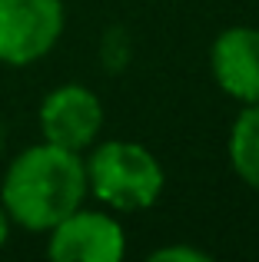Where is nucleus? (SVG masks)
Wrapping results in <instances>:
<instances>
[{
	"label": "nucleus",
	"mask_w": 259,
	"mask_h": 262,
	"mask_svg": "<svg viewBox=\"0 0 259 262\" xmlns=\"http://www.w3.org/2000/svg\"><path fill=\"white\" fill-rule=\"evenodd\" d=\"M87 192V166L80 153L44 140L10 163L4 179V209L13 223L44 232L80 209Z\"/></svg>",
	"instance_id": "1"
},
{
	"label": "nucleus",
	"mask_w": 259,
	"mask_h": 262,
	"mask_svg": "<svg viewBox=\"0 0 259 262\" xmlns=\"http://www.w3.org/2000/svg\"><path fill=\"white\" fill-rule=\"evenodd\" d=\"M87 166V189L100 203L123 212H140L156 206L163 196V166L146 146L126 140L100 143L90 153Z\"/></svg>",
	"instance_id": "2"
},
{
	"label": "nucleus",
	"mask_w": 259,
	"mask_h": 262,
	"mask_svg": "<svg viewBox=\"0 0 259 262\" xmlns=\"http://www.w3.org/2000/svg\"><path fill=\"white\" fill-rule=\"evenodd\" d=\"M63 33L60 0H0V63L27 67L47 57Z\"/></svg>",
	"instance_id": "3"
},
{
	"label": "nucleus",
	"mask_w": 259,
	"mask_h": 262,
	"mask_svg": "<svg viewBox=\"0 0 259 262\" xmlns=\"http://www.w3.org/2000/svg\"><path fill=\"white\" fill-rule=\"evenodd\" d=\"M50 232L47 252L57 262H120L126 252L123 226L106 212L73 209Z\"/></svg>",
	"instance_id": "4"
},
{
	"label": "nucleus",
	"mask_w": 259,
	"mask_h": 262,
	"mask_svg": "<svg viewBox=\"0 0 259 262\" xmlns=\"http://www.w3.org/2000/svg\"><path fill=\"white\" fill-rule=\"evenodd\" d=\"M40 129L47 143L83 153L103 129V106L93 90L80 83L57 86L40 106Z\"/></svg>",
	"instance_id": "5"
},
{
	"label": "nucleus",
	"mask_w": 259,
	"mask_h": 262,
	"mask_svg": "<svg viewBox=\"0 0 259 262\" xmlns=\"http://www.w3.org/2000/svg\"><path fill=\"white\" fill-rule=\"evenodd\" d=\"M213 80L226 96L240 103L259 100V30L229 27L213 40L209 50Z\"/></svg>",
	"instance_id": "6"
},
{
	"label": "nucleus",
	"mask_w": 259,
	"mask_h": 262,
	"mask_svg": "<svg viewBox=\"0 0 259 262\" xmlns=\"http://www.w3.org/2000/svg\"><path fill=\"white\" fill-rule=\"evenodd\" d=\"M229 163L236 176L259 192V100L246 103L229 129Z\"/></svg>",
	"instance_id": "7"
},
{
	"label": "nucleus",
	"mask_w": 259,
	"mask_h": 262,
	"mask_svg": "<svg viewBox=\"0 0 259 262\" xmlns=\"http://www.w3.org/2000/svg\"><path fill=\"white\" fill-rule=\"evenodd\" d=\"M130 53H133V43H130V33L123 27H113L110 33L103 37V67L106 70H123L130 63Z\"/></svg>",
	"instance_id": "8"
},
{
	"label": "nucleus",
	"mask_w": 259,
	"mask_h": 262,
	"mask_svg": "<svg viewBox=\"0 0 259 262\" xmlns=\"http://www.w3.org/2000/svg\"><path fill=\"white\" fill-rule=\"evenodd\" d=\"M149 262H209V252L196 249V246H163V249L149 252Z\"/></svg>",
	"instance_id": "9"
},
{
	"label": "nucleus",
	"mask_w": 259,
	"mask_h": 262,
	"mask_svg": "<svg viewBox=\"0 0 259 262\" xmlns=\"http://www.w3.org/2000/svg\"><path fill=\"white\" fill-rule=\"evenodd\" d=\"M7 219H10V216H7V209H4V203H0V246H4V243H7Z\"/></svg>",
	"instance_id": "10"
},
{
	"label": "nucleus",
	"mask_w": 259,
	"mask_h": 262,
	"mask_svg": "<svg viewBox=\"0 0 259 262\" xmlns=\"http://www.w3.org/2000/svg\"><path fill=\"white\" fill-rule=\"evenodd\" d=\"M0 146H4V129H0Z\"/></svg>",
	"instance_id": "11"
}]
</instances>
